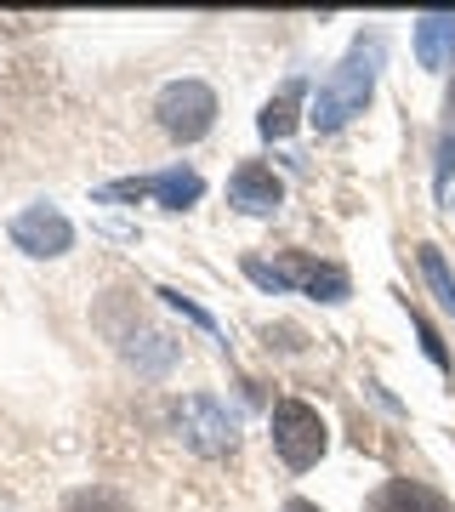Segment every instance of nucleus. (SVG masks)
Returning <instances> with one entry per match:
<instances>
[{"instance_id":"f257e3e1","label":"nucleus","mask_w":455,"mask_h":512,"mask_svg":"<svg viewBox=\"0 0 455 512\" xmlns=\"http://www.w3.org/2000/svg\"><path fill=\"white\" fill-rule=\"evenodd\" d=\"M382 57H387L382 40H359V46L342 57V69H330V80L319 86V97H313V114H308L313 126L342 131L353 114H364V103L376 92V74H382Z\"/></svg>"},{"instance_id":"f03ea898","label":"nucleus","mask_w":455,"mask_h":512,"mask_svg":"<svg viewBox=\"0 0 455 512\" xmlns=\"http://www.w3.org/2000/svg\"><path fill=\"white\" fill-rule=\"evenodd\" d=\"M171 421H177L182 444H188L194 456H205V461L234 456L239 427H234V416H228V410H222L211 393H182V399L171 404Z\"/></svg>"},{"instance_id":"7ed1b4c3","label":"nucleus","mask_w":455,"mask_h":512,"mask_svg":"<svg viewBox=\"0 0 455 512\" xmlns=\"http://www.w3.org/2000/svg\"><path fill=\"white\" fill-rule=\"evenodd\" d=\"M245 274L262 285V291H285V285H296V291H308V296H319V302H342L347 296V274L336 268V262H313V256H302V251H291V256H279V262H245Z\"/></svg>"},{"instance_id":"20e7f679","label":"nucleus","mask_w":455,"mask_h":512,"mask_svg":"<svg viewBox=\"0 0 455 512\" xmlns=\"http://www.w3.org/2000/svg\"><path fill=\"white\" fill-rule=\"evenodd\" d=\"M273 450L285 456L291 473H308L313 461L325 456V421H319V410L302 404V399L273 404Z\"/></svg>"},{"instance_id":"39448f33","label":"nucleus","mask_w":455,"mask_h":512,"mask_svg":"<svg viewBox=\"0 0 455 512\" xmlns=\"http://www.w3.org/2000/svg\"><path fill=\"white\" fill-rule=\"evenodd\" d=\"M154 114H160L165 137L200 143L205 131H211V120H217V92H211L205 80H171L160 92V103H154Z\"/></svg>"},{"instance_id":"423d86ee","label":"nucleus","mask_w":455,"mask_h":512,"mask_svg":"<svg viewBox=\"0 0 455 512\" xmlns=\"http://www.w3.org/2000/svg\"><path fill=\"white\" fill-rule=\"evenodd\" d=\"M205 194V177L194 165H171V171H154V177H126V183H109L97 188V200L114 205V200H160L171 211H188V205Z\"/></svg>"},{"instance_id":"0eeeda50","label":"nucleus","mask_w":455,"mask_h":512,"mask_svg":"<svg viewBox=\"0 0 455 512\" xmlns=\"http://www.w3.org/2000/svg\"><path fill=\"white\" fill-rule=\"evenodd\" d=\"M12 245L29 256H63L74 245V222L57 205H29L12 217Z\"/></svg>"},{"instance_id":"6e6552de","label":"nucleus","mask_w":455,"mask_h":512,"mask_svg":"<svg viewBox=\"0 0 455 512\" xmlns=\"http://www.w3.org/2000/svg\"><path fill=\"white\" fill-rule=\"evenodd\" d=\"M228 200H234L239 211H251V217H268V211H279L285 188H279V177H273L268 165L245 160L234 177H228Z\"/></svg>"},{"instance_id":"1a4fd4ad","label":"nucleus","mask_w":455,"mask_h":512,"mask_svg":"<svg viewBox=\"0 0 455 512\" xmlns=\"http://www.w3.org/2000/svg\"><path fill=\"white\" fill-rule=\"evenodd\" d=\"M455 52V12H427L416 23V57L421 69H444Z\"/></svg>"},{"instance_id":"9d476101","label":"nucleus","mask_w":455,"mask_h":512,"mask_svg":"<svg viewBox=\"0 0 455 512\" xmlns=\"http://www.w3.org/2000/svg\"><path fill=\"white\" fill-rule=\"evenodd\" d=\"M370 512H450L444 495H433L427 484H410V478H393L382 495H376V507Z\"/></svg>"},{"instance_id":"9b49d317","label":"nucleus","mask_w":455,"mask_h":512,"mask_svg":"<svg viewBox=\"0 0 455 512\" xmlns=\"http://www.w3.org/2000/svg\"><path fill=\"white\" fill-rule=\"evenodd\" d=\"M302 92H308V80H302V74H296V80H285V92L262 109L256 131H262V137H291V131H296V109H302Z\"/></svg>"},{"instance_id":"f8f14e48","label":"nucleus","mask_w":455,"mask_h":512,"mask_svg":"<svg viewBox=\"0 0 455 512\" xmlns=\"http://www.w3.org/2000/svg\"><path fill=\"white\" fill-rule=\"evenodd\" d=\"M416 256H421V279H427V285H433V296L455 313V274L444 268V251H438V245H421Z\"/></svg>"},{"instance_id":"ddd939ff","label":"nucleus","mask_w":455,"mask_h":512,"mask_svg":"<svg viewBox=\"0 0 455 512\" xmlns=\"http://www.w3.org/2000/svg\"><path fill=\"white\" fill-rule=\"evenodd\" d=\"M131 342H137V336H131ZM131 359H137V365H143L148 376H160V370L171 365V359H177V348H171V342H165L160 330H143V342H137V348H131Z\"/></svg>"},{"instance_id":"4468645a","label":"nucleus","mask_w":455,"mask_h":512,"mask_svg":"<svg viewBox=\"0 0 455 512\" xmlns=\"http://www.w3.org/2000/svg\"><path fill=\"white\" fill-rule=\"evenodd\" d=\"M69 512H126V501H120L114 490H74Z\"/></svg>"},{"instance_id":"2eb2a0df","label":"nucleus","mask_w":455,"mask_h":512,"mask_svg":"<svg viewBox=\"0 0 455 512\" xmlns=\"http://www.w3.org/2000/svg\"><path fill=\"white\" fill-rule=\"evenodd\" d=\"M165 302H171V308L182 313V319H188V325H200V330H211V336H217V319H211V313L200 308V302H194V296H182V291H171V285H165Z\"/></svg>"},{"instance_id":"dca6fc26","label":"nucleus","mask_w":455,"mask_h":512,"mask_svg":"<svg viewBox=\"0 0 455 512\" xmlns=\"http://www.w3.org/2000/svg\"><path fill=\"white\" fill-rule=\"evenodd\" d=\"M410 319H416V330H421V348H427V359H433V365H444V370H450V353H444V342H438V330L427 325L421 313H410Z\"/></svg>"},{"instance_id":"f3484780","label":"nucleus","mask_w":455,"mask_h":512,"mask_svg":"<svg viewBox=\"0 0 455 512\" xmlns=\"http://www.w3.org/2000/svg\"><path fill=\"white\" fill-rule=\"evenodd\" d=\"M285 512H319L313 501H285Z\"/></svg>"}]
</instances>
